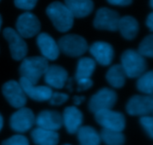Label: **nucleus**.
I'll list each match as a JSON object with an SVG mask.
<instances>
[{
    "label": "nucleus",
    "instance_id": "nucleus-1",
    "mask_svg": "<svg viewBox=\"0 0 153 145\" xmlns=\"http://www.w3.org/2000/svg\"><path fill=\"white\" fill-rule=\"evenodd\" d=\"M46 14L60 32H67L72 28L74 16L65 4L61 1H54L46 8Z\"/></svg>",
    "mask_w": 153,
    "mask_h": 145
},
{
    "label": "nucleus",
    "instance_id": "nucleus-2",
    "mask_svg": "<svg viewBox=\"0 0 153 145\" xmlns=\"http://www.w3.org/2000/svg\"><path fill=\"white\" fill-rule=\"evenodd\" d=\"M49 66L48 60L43 57H25L19 66V74L22 77L27 79L34 84H37L44 75Z\"/></svg>",
    "mask_w": 153,
    "mask_h": 145
},
{
    "label": "nucleus",
    "instance_id": "nucleus-3",
    "mask_svg": "<svg viewBox=\"0 0 153 145\" xmlns=\"http://www.w3.org/2000/svg\"><path fill=\"white\" fill-rule=\"evenodd\" d=\"M121 66L126 75L130 78H136L145 72L147 67L146 60L137 51L128 49L121 56Z\"/></svg>",
    "mask_w": 153,
    "mask_h": 145
},
{
    "label": "nucleus",
    "instance_id": "nucleus-4",
    "mask_svg": "<svg viewBox=\"0 0 153 145\" xmlns=\"http://www.w3.org/2000/svg\"><path fill=\"white\" fill-rule=\"evenodd\" d=\"M60 51L72 57L82 56L88 49L86 40L77 34H67L58 40Z\"/></svg>",
    "mask_w": 153,
    "mask_h": 145
},
{
    "label": "nucleus",
    "instance_id": "nucleus-5",
    "mask_svg": "<svg viewBox=\"0 0 153 145\" xmlns=\"http://www.w3.org/2000/svg\"><path fill=\"white\" fill-rule=\"evenodd\" d=\"M97 123L103 128L122 132L126 127V119L123 115L111 109L100 110L94 113Z\"/></svg>",
    "mask_w": 153,
    "mask_h": 145
},
{
    "label": "nucleus",
    "instance_id": "nucleus-6",
    "mask_svg": "<svg viewBox=\"0 0 153 145\" xmlns=\"http://www.w3.org/2000/svg\"><path fill=\"white\" fill-rule=\"evenodd\" d=\"M3 36L8 43L12 58L15 60H23L28 53V46L23 37L11 28H4Z\"/></svg>",
    "mask_w": 153,
    "mask_h": 145
},
{
    "label": "nucleus",
    "instance_id": "nucleus-7",
    "mask_svg": "<svg viewBox=\"0 0 153 145\" xmlns=\"http://www.w3.org/2000/svg\"><path fill=\"white\" fill-rule=\"evenodd\" d=\"M117 100V93L113 89L103 88L91 98L88 104L90 111L96 113L100 110L111 109Z\"/></svg>",
    "mask_w": 153,
    "mask_h": 145
},
{
    "label": "nucleus",
    "instance_id": "nucleus-8",
    "mask_svg": "<svg viewBox=\"0 0 153 145\" xmlns=\"http://www.w3.org/2000/svg\"><path fill=\"white\" fill-rule=\"evenodd\" d=\"M126 111L133 116H146L153 113V94L134 95L128 100Z\"/></svg>",
    "mask_w": 153,
    "mask_h": 145
},
{
    "label": "nucleus",
    "instance_id": "nucleus-9",
    "mask_svg": "<svg viewBox=\"0 0 153 145\" xmlns=\"http://www.w3.org/2000/svg\"><path fill=\"white\" fill-rule=\"evenodd\" d=\"M35 124V117L32 110L26 107L18 109L10 119V128L19 133L29 130Z\"/></svg>",
    "mask_w": 153,
    "mask_h": 145
},
{
    "label": "nucleus",
    "instance_id": "nucleus-10",
    "mask_svg": "<svg viewBox=\"0 0 153 145\" xmlns=\"http://www.w3.org/2000/svg\"><path fill=\"white\" fill-rule=\"evenodd\" d=\"M120 19V16L117 11L108 7H101L96 13L94 26L99 30L117 31Z\"/></svg>",
    "mask_w": 153,
    "mask_h": 145
},
{
    "label": "nucleus",
    "instance_id": "nucleus-11",
    "mask_svg": "<svg viewBox=\"0 0 153 145\" xmlns=\"http://www.w3.org/2000/svg\"><path fill=\"white\" fill-rule=\"evenodd\" d=\"M16 28V31L23 38H31L39 34L41 26L35 15L30 12H25L18 17Z\"/></svg>",
    "mask_w": 153,
    "mask_h": 145
},
{
    "label": "nucleus",
    "instance_id": "nucleus-12",
    "mask_svg": "<svg viewBox=\"0 0 153 145\" xmlns=\"http://www.w3.org/2000/svg\"><path fill=\"white\" fill-rule=\"evenodd\" d=\"M2 93L7 102L14 108L23 107L27 102V96L19 82L9 80L2 86Z\"/></svg>",
    "mask_w": 153,
    "mask_h": 145
},
{
    "label": "nucleus",
    "instance_id": "nucleus-13",
    "mask_svg": "<svg viewBox=\"0 0 153 145\" xmlns=\"http://www.w3.org/2000/svg\"><path fill=\"white\" fill-rule=\"evenodd\" d=\"M19 83L27 97L39 102L49 101L53 92L52 88L49 86H36V84L22 77L19 79Z\"/></svg>",
    "mask_w": 153,
    "mask_h": 145
},
{
    "label": "nucleus",
    "instance_id": "nucleus-14",
    "mask_svg": "<svg viewBox=\"0 0 153 145\" xmlns=\"http://www.w3.org/2000/svg\"><path fill=\"white\" fill-rule=\"evenodd\" d=\"M91 55L100 65L109 66L113 60L114 52L111 45L102 41H97L93 43L89 49Z\"/></svg>",
    "mask_w": 153,
    "mask_h": 145
},
{
    "label": "nucleus",
    "instance_id": "nucleus-15",
    "mask_svg": "<svg viewBox=\"0 0 153 145\" xmlns=\"http://www.w3.org/2000/svg\"><path fill=\"white\" fill-rule=\"evenodd\" d=\"M35 124L38 127L57 131L62 127V116L54 110H43L37 115Z\"/></svg>",
    "mask_w": 153,
    "mask_h": 145
},
{
    "label": "nucleus",
    "instance_id": "nucleus-16",
    "mask_svg": "<svg viewBox=\"0 0 153 145\" xmlns=\"http://www.w3.org/2000/svg\"><path fill=\"white\" fill-rule=\"evenodd\" d=\"M44 81L51 88L62 89L68 80V73L61 66H49L44 74Z\"/></svg>",
    "mask_w": 153,
    "mask_h": 145
},
{
    "label": "nucleus",
    "instance_id": "nucleus-17",
    "mask_svg": "<svg viewBox=\"0 0 153 145\" xmlns=\"http://www.w3.org/2000/svg\"><path fill=\"white\" fill-rule=\"evenodd\" d=\"M37 44L43 57L55 60L59 57L60 49L58 43L46 33H40L37 37Z\"/></svg>",
    "mask_w": 153,
    "mask_h": 145
},
{
    "label": "nucleus",
    "instance_id": "nucleus-18",
    "mask_svg": "<svg viewBox=\"0 0 153 145\" xmlns=\"http://www.w3.org/2000/svg\"><path fill=\"white\" fill-rule=\"evenodd\" d=\"M63 124L70 134L76 133L82 127L83 114L76 107H66L62 115Z\"/></svg>",
    "mask_w": 153,
    "mask_h": 145
},
{
    "label": "nucleus",
    "instance_id": "nucleus-19",
    "mask_svg": "<svg viewBox=\"0 0 153 145\" xmlns=\"http://www.w3.org/2000/svg\"><path fill=\"white\" fill-rule=\"evenodd\" d=\"M64 4L76 18H83L90 15L94 7L92 0H64Z\"/></svg>",
    "mask_w": 153,
    "mask_h": 145
},
{
    "label": "nucleus",
    "instance_id": "nucleus-20",
    "mask_svg": "<svg viewBox=\"0 0 153 145\" xmlns=\"http://www.w3.org/2000/svg\"><path fill=\"white\" fill-rule=\"evenodd\" d=\"M31 136L34 144L37 145H57L59 141V135L56 131L38 127L31 131Z\"/></svg>",
    "mask_w": 153,
    "mask_h": 145
},
{
    "label": "nucleus",
    "instance_id": "nucleus-21",
    "mask_svg": "<svg viewBox=\"0 0 153 145\" xmlns=\"http://www.w3.org/2000/svg\"><path fill=\"white\" fill-rule=\"evenodd\" d=\"M121 35L126 40H133L139 31V24L137 19L131 16L120 17L118 24V29Z\"/></svg>",
    "mask_w": 153,
    "mask_h": 145
},
{
    "label": "nucleus",
    "instance_id": "nucleus-22",
    "mask_svg": "<svg viewBox=\"0 0 153 145\" xmlns=\"http://www.w3.org/2000/svg\"><path fill=\"white\" fill-rule=\"evenodd\" d=\"M76 133L81 145H100V133L92 127L82 126Z\"/></svg>",
    "mask_w": 153,
    "mask_h": 145
},
{
    "label": "nucleus",
    "instance_id": "nucleus-23",
    "mask_svg": "<svg viewBox=\"0 0 153 145\" xmlns=\"http://www.w3.org/2000/svg\"><path fill=\"white\" fill-rule=\"evenodd\" d=\"M126 73L121 64L112 66L106 74V80L109 84L114 88H121L126 82Z\"/></svg>",
    "mask_w": 153,
    "mask_h": 145
},
{
    "label": "nucleus",
    "instance_id": "nucleus-24",
    "mask_svg": "<svg viewBox=\"0 0 153 145\" xmlns=\"http://www.w3.org/2000/svg\"><path fill=\"white\" fill-rule=\"evenodd\" d=\"M96 68V62L90 57H82L79 60L76 72V80L83 78H91Z\"/></svg>",
    "mask_w": 153,
    "mask_h": 145
},
{
    "label": "nucleus",
    "instance_id": "nucleus-25",
    "mask_svg": "<svg viewBox=\"0 0 153 145\" xmlns=\"http://www.w3.org/2000/svg\"><path fill=\"white\" fill-rule=\"evenodd\" d=\"M100 135L106 145H122L125 142V136L120 131L103 128Z\"/></svg>",
    "mask_w": 153,
    "mask_h": 145
},
{
    "label": "nucleus",
    "instance_id": "nucleus-26",
    "mask_svg": "<svg viewBox=\"0 0 153 145\" xmlns=\"http://www.w3.org/2000/svg\"><path fill=\"white\" fill-rule=\"evenodd\" d=\"M137 88L140 92L147 95L153 94V70L144 72L138 77Z\"/></svg>",
    "mask_w": 153,
    "mask_h": 145
},
{
    "label": "nucleus",
    "instance_id": "nucleus-27",
    "mask_svg": "<svg viewBox=\"0 0 153 145\" xmlns=\"http://www.w3.org/2000/svg\"><path fill=\"white\" fill-rule=\"evenodd\" d=\"M137 52L144 57L153 58V34L146 36L140 43Z\"/></svg>",
    "mask_w": 153,
    "mask_h": 145
},
{
    "label": "nucleus",
    "instance_id": "nucleus-28",
    "mask_svg": "<svg viewBox=\"0 0 153 145\" xmlns=\"http://www.w3.org/2000/svg\"><path fill=\"white\" fill-rule=\"evenodd\" d=\"M1 145H29V142L26 137L19 134L3 141Z\"/></svg>",
    "mask_w": 153,
    "mask_h": 145
},
{
    "label": "nucleus",
    "instance_id": "nucleus-29",
    "mask_svg": "<svg viewBox=\"0 0 153 145\" xmlns=\"http://www.w3.org/2000/svg\"><path fill=\"white\" fill-rule=\"evenodd\" d=\"M140 122L145 132L153 139V117L149 116H142L140 119Z\"/></svg>",
    "mask_w": 153,
    "mask_h": 145
},
{
    "label": "nucleus",
    "instance_id": "nucleus-30",
    "mask_svg": "<svg viewBox=\"0 0 153 145\" xmlns=\"http://www.w3.org/2000/svg\"><path fill=\"white\" fill-rule=\"evenodd\" d=\"M68 95L61 92H52L50 98H49V104L53 106L62 105L68 100Z\"/></svg>",
    "mask_w": 153,
    "mask_h": 145
},
{
    "label": "nucleus",
    "instance_id": "nucleus-31",
    "mask_svg": "<svg viewBox=\"0 0 153 145\" xmlns=\"http://www.w3.org/2000/svg\"><path fill=\"white\" fill-rule=\"evenodd\" d=\"M37 1V0H14V4L19 9L30 10L35 7Z\"/></svg>",
    "mask_w": 153,
    "mask_h": 145
},
{
    "label": "nucleus",
    "instance_id": "nucleus-32",
    "mask_svg": "<svg viewBox=\"0 0 153 145\" xmlns=\"http://www.w3.org/2000/svg\"><path fill=\"white\" fill-rule=\"evenodd\" d=\"M78 83V92L85 91L89 89L93 86V81L91 78H83L76 80Z\"/></svg>",
    "mask_w": 153,
    "mask_h": 145
},
{
    "label": "nucleus",
    "instance_id": "nucleus-33",
    "mask_svg": "<svg viewBox=\"0 0 153 145\" xmlns=\"http://www.w3.org/2000/svg\"><path fill=\"white\" fill-rule=\"evenodd\" d=\"M107 1L111 4L118 6H127L132 2V0H107Z\"/></svg>",
    "mask_w": 153,
    "mask_h": 145
},
{
    "label": "nucleus",
    "instance_id": "nucleus-34",
    "mask_svg": "<svg viewBox=\"0 0 153 145\" xmlns=\"http://www.w3.org/2000/svg\"><path fill=\"white\" fill-rule=\"evenodd\" d=\"M146 23L148 28H149V30H150L152 32H153V12L147 16Z\"/></svg>",
    "mask_w": 153,
    "mask_h": 145
},
{
    "label": "nucleus",
    "instance_id": "nucleus-35",
    "mask_svg": "<svg viewBox=\"0 0 153 145\" xmlns=\"http://www.w3.org/2000/svg\"><path fill=\"white\" fill-rule=\"evenodd\" d=\"M85 101V96H74L73 97V103L75 105L79 106L82 103H83Z\"/></svg>",
    "mask_w": 153,
    "mask_h": 145
},
{
    "label": "nucleus",
    "instance_id": "nucleus-36",
    "mask_svg": "<svg viewBox=\"0 0 153 145\" xmlns=\"http://www.w3.org/2000/svg\"><path fill=\"white\" fill-rule=\"evenodd\" d=\"M2 127H3V119H2V116H1V114H0V131H1Z\"/></svg>",
    "mask_w": 153,
    "mask_h": 145
},
{
    "label": "nucleus",
    "instance_id": "nucleus-37",
    "mask_svg": "<svg viewBox=\"0 0 153 145\" xmlns=\"http://www.w3.org/2000/svg\"><path fill=\"white\" fill-rule=\"evenodd\" d=\"M1 23H2V19H1V15H0V29H1Z\"/></svg>",
    "mask_w": 153,
    "mask_h": 145
},
{
    "label": "nucleus",
    "instance_id": "nucleus-38",
    "mask_svg": "<svg viewBox=\"0 0 153 145\" xmlns=\"http://www.w3.org/2000/svg\"><path fill=\"white\" fill-rule=\"evenodd\" d=\"M150 5L153 8V0H150Z\"/></svg>",
    "mask_w": 153,
    "mask_h": 145
},
{
    "label": "nucleus",
    "instance_id": "nucleus-39",
    "mask_svg": "<svg viewBox=\"0 0 153 145\" xmlns=\"http://www.w3.org/2000/svg\"><path fill=\"white\" fill-rule=\"evenodd\" d=\"M64 145H70V144H64Z\"/></svg>",
    "mask_w": 153,
    "mask_h": 145
}]
</instances>
